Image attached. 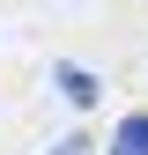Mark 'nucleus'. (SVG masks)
Wrapping results in <instances>:
<instances>
[{"label": "nucleus", "instance_id": "3", "mask_svg": "<svg viewBox=\"0 0 148 155\" xmlns=\"http://www.w3.org/2000/svg\"><path fill=\"white\" fill-rule=\"evenodd\" d=\"M52 155H82V140H67V148H52Z\"/></svg>", "mask_w": 148, "mask_h": 155}, {"label": "nucleus", "instance_id": "2", "mask_svg": "<svg viewBox=\"0 0 148 155\" xmlns=\"http://www.w3.org/2000/svg\"><path fill=\"white\" fill-rule=\"evenodd\" d=\"M59 89L74 104H96V74H82V67H59Z\"/></svg>", "mask_w": 148, "mask_h": 155}, {"label": "nucleus", "instance_id": "1", "mask_svg": "<svg viewBox=\"0 0 148 155\" xmlns=\"http://www.w3.org/2000/svg\"><path fill=\"white\" fill-rule=\"evenodd\" d=\"M111 155H148V111H126L111 133Z\"/></svg>", "mask_w": 148, "mask_h": 155}]
</instances>
